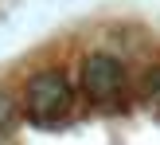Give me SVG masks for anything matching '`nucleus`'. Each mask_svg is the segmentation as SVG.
<instances>
[{
	"mask_svg": "<svg viewBox=\"0 0 160 145\" xmlns=\"http://www.w3.org/2000/svg\"><path fill=\"white\" fill-rule=\"evenodd\" d=\"M74 110V86H70L67 71L47 67L23 83V114L35 126H55Z\"/></svg>",
	"mask_w": 160,
	"mask_h": 145,
	"instance_id": "nucleus-1",
	"label": "nucleus"
},
{
	"mask_svg": "<svg viewBox=\"0 0 160 145\" xmlns=\"http://www.w3.org/2000/svg\"><path fill=\"white\" fill-rule=\"evenodd\" d=\"M78 86L94 106H117L125 94V67L106 51H94L78 67Z\"/></svg>",
	"mask_w": 160,
	"mask_h": 145,
	"instance_id": "nucleus-2",
	"label": "nucleus"
},
{
	"mask_svg": "<svg viewBox=\"0 0 160 145\" xmlns=\"http://www.w3.org/2000/svg\"><path fill=\"white\" fill-rule=\"evenodd\" d=\"M141 94H145V106H148V114L160 122V67H152L145 75V83H141Z\"/></svg>",
	"mask_w": 160,
	"mask_h": 145,
	"instance_id": "nucleus-3",
	"label": "nucleus"
},
{
	"mask_svg": "<svg viewBox=\"0 0 160 145\" xmlns=\"http://www.w3.org/2000/svg\"><path fill=\"white\" fill-rule=\"evenodd\" d=\"M8 130H16V102H12V94L0 90V133H8Z\"/></svg>",
	"mask_w": 160,
	"mask_h": 145,
	"instance_id": "nucleus-4",
	"label": "nucleus"
}]
</instances>
